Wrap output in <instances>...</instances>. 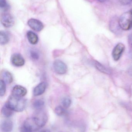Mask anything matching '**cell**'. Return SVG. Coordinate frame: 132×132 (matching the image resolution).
<instances>
[{"mask_svg": "<svg viewBox=\"0 0 132 132\" xmlns=\"http://www.w3.org/2000/svg\"><path fill=\"white\" fill-rule=\"evenodd\" d=\"M48 120L45 113L38 111L31 117L25 120L21 128V132H35L42 128Z\"/></svg>", "mask_w": 132, "mask_h": 132, "instance_id": "obj_1", "label": "cell"}, {"mask_svg": "<svg viewBox=\"0 0 132 132\" xmlns=\"http://www.w3.org/2000/svg\"><path fill=\"white\" fill-rule=\"evenodd\" d=\"M6 105L14 111L21 112L24 111L27 104L26 101L22 97L11 95L9 98Z\"/></svg>", "mask_w": 132, "mask_h": 132, "instance_id": "obj_2", "label": "cell"}, {"mask_svg": "<svg viewBox=\"0 0 132 132\" xmlns=\"http://www.w3.org/2000/svg\"><path fill=\"white\" fill-rule=\"evenodd\" d=\"M119 22L122 29H130L132 27V9L122 14L119 18Z\"/></svg>", "mask_w": 132, "mask_h": 132, "instance_id": "obj_3", "label": "cell"}, {"mask_svg": "<svg viewBox=\"0 0 132 132\" xmlns=\"http://www.w3.org/2000/svg\"><path fill=\"white\" fill-rule=\"evenodd\" d=\"M125 47L122 43H119L115 46L112 52V56L113 59L115 61H118L122 55Z\"/></svg>", "mask_w": 132, "mask_h": 132, "instance_id": "obj_4", "label": "cell"}, {"mask_svg": "<svg viewBox=\"0 0 132 132\" xmlns=\"http://www.w3.org/2000/svg\"><path fill=\"white\" fill-rule=\"evenodd\" d=\"M54 71L57 73L63 75L66 73L67 70V67L66 64L60 60H56L53 63Z\"/></svg>", "mask_w": 132, "mask_h": 132, "instance_id": "obj_5", "label": "cell"}, {"mask_svg": "<svg viewBox=\"0 0 132 132\" xmlns=\"http://www.w3.org/2000/svg\"><path fill=\"white\" fill-rule=\"evenodd\" d=\"M1 22L5 28H10L14 25V20L11 14L5 13L1 16Z\"/></svg>", "mask_w": 132, "mask_h": 132, "instance_id": "obj_6", "label": "cell"}, {"mask_svg": "<svg viewBox=\"0 0 132 132\" xmlns=\"http://www.w3.org/2000/svg\"><path fill=\"white\" fill-rule=\"evenodd\" d=\"M28 24L32 29L36 31H40L43 28V23L40 21L35 19H29Z\"/></svg>", "mask_w": 132, "mask_h": 132, "instance_id": "obj_7", "label": "cell"}, {"mask_svg": "<svg viewBox=\"0 0 132 132\" xmlns=\"http://www.w3.org/2000/svg\"><path fill=\"white\" fill-rule=\"evenodd\" d=\"M27 90L21 85H17L13 87L12 92V95L18 97H22L27 94Z\"/></svg>", "mask_w": 132, "mask_h": 132, "instance_id": "obj_8", "label": "cell"}, {"mask_svg": "<svg viewBox=\"0 0 132 132\" xmlns=\"http://www.w3.org/2000/svg\"><path fill=\"white\" fill-rule=\"evenodd\" d=\"M12 63L15 67H20L24 65L25 61L22 56L19 53L13 54L11 58Z\"/></svg>", "mask_w": 132, "mask_h": 132, "instance_id": "obj_9", "label": "cell"}, {"mask_svg": "<svg viewBox=\"0 0 132 132\" xmlns=\"http://www.w3.org/2000/svg\"><path fill=\"white\" fill-rule=\"evenodd\" d=\"M109 28L112 32L115 34H118L120 32L121 29L119 22V19L117 18H113L111 20L109 24Z\"/></svg>", "mask_w": 132, "mask_h": 132, "instance_id": "obj_10", "label": "cell"}, {"mask_svg": "<svg viewBox=\"0 0 132 132\" xmlns=\"http://www.w3.org/2000/svg\"><path fill=\"white\" fill-rule=\"evenodd\" d=\"M46 84L45 82H41L38 85L35 87L33 91V94L34 96H39L43 94L46 88Z\"/></svg>", "mask_w": 132, "mask_h": 132, "instance_id": "obj_11", "label": "cell"}, {"mask_svg": "<svg viewBox=\"0 0 132 132\" xmlns=\"http://www.w3.org/2000/svg\"><path fill=\"white\" fill-rule=\"evenodd\" d=\"M13 128V122L11 120H5L1 125V130L2 132H11Z\"/></svg>", "mask_w": 132, "mask_h": 132, "instance_id": "obj_12", "label": "cell"}, {"mask_svg": "<svg viewBox=\"0 0 132 132\" xmlns=\"http://www.w3.org/2000/svg\"><path fill=\"white\" fill-rule=\"evenodd\" d=\"M27 38L29 42L32 45H35L38 43V36L32 31H29L27 33Z\"/></svg>", "mask_w": 132, "mask_h": 132, "instance_id": "obj_13", "label": "cell"}, {"mask_svg": "<svg viewBox=\"0 0 132 132\" xmlns=\"http://www.w3.org/2000/svg\"><path fill=\"white\" fill-rule=\"evenodd\" d=\"M1 77L5 83L9 84L13 81V77L11 74L8 71H3L1 73Z\"/></svg>", "mask_w": 132, "mask_h": 132, "instance_id": "obj_14", "label": "cell"}, {"mask_svg": "<svg viewBox=\"0 0 132 132\" xmlns=\"http://www.w3.org/2000/svg\"><path fill=\"white\" fill-rule=\"evenodd\" d=\"M2 113L4 117L9 118L13 115L14 111L5 104L2 109Z\"/></svg>", "mask_w": 132, "mask_h": 132, "instance_id": "obj_15", "label": "cell"}, {"mask_svg": "<svg viewBox=\"0 0 132 132\" xmlns=\"http://www.w3.org/2000/svg\"><path fill=\"white\" fill-rule=\"evenodd\" d=\"M95 65L97 69L100 72L104 73L106 74H110L111 73V72L108 69L106 68L105 66L103 65L102 64H101L98 62L95 61Z\"/></svg>", "mask_w": 132, "mask_h": 132, "instance_id": "obj_16", "label": "cell"}, {"mask_svg": "<svg viewBox=\"0 0 132 132\" xmlns=\"http://www.w3.org/2000/svg\"><path fill=\"white\" fill-rule=\"evenodd\" d=\"M0 43L1 45L7 44L9 41L8 35L5 32L1 31L0 32Z\"/></svg>", "mask_w": 132, "mask_h": 132, "instance_id": "obj_17", "label": "cell"}, {"mask_svg": "<svg viewBox=\"0 0 132 132\" xmlns=\"http://www.w3.org/2000/svg\"><path fill=\"white\" fill-rule=\"evenodd\" d=\"M45 103L43 100L38 99L34 102L33 104V106L34 108L35 109L38 111L41 110L43 108Z\"/></svg>", "mask_w": 132, "mask_h": 132, "instance_id": "obj_18", "label": "cell"}, {"mask_svg": "<svg viewBox=\"0 0 132 132\" xmlns=\"http://www.w3.org/2000/svg\"><path fill=\"white\" fill-rule=\"evenodd\" d=\"M66 109L63 106H58L55 108V113L59 116L64 115L66 113Z\"/></svg>", "mask_w": 132, "mask_h": 132, "instance_id": "obj_19", "label": "cell"}, {"mask_svg": "<svg viewBox=\"0 0 132 132\" xmlns=\"http://www.w3.org/2000/svg\"><path fill=\"white\" fill-rule=\"evenodd\" d=\"M72 103L71 100L68 97H66L63 98L62 101V106L65 109H67L71 106Z\"/></svg>", "mask_w": 132, "mask_h": 132, "instance_id": "obj_20", "label": "cell"}, {"mask_svg": "<svg viewBox=\"0 0 132 132\" xmlns=\"http://www.w3.org/2000/svg\"><path fill=\"white\" fill-rule=\"evenodd\" d=\"M6 91V85L4 81L2 80H0V95L1 97L4 96Z\"/></svg>", "mask_w": 132, "mask_h": 132, "instance_id": "obj_21", "label": "cell"}, {"mask_svg": "<svg viewBox=\"0 0 132 132\" xmlns=\"http://www.w3.org/2000/svg\"><path fill=\"white\" fill-rule=\"evenodd\" d=\"M30 55L31 57L34 60H38L39 57L38 53L34 50H32L30 52Z\"/></svg>", "mask_w": 132, "mask_h": 132, "instance_id": "obj_22", "label": "cell"}, {"mask_svg": "<svg viewBox=\"0 0 132 132\" xmlns=\"http://www.w3.org/2000/svg\"><path fill=\"white\" fill-rule=\"evenodd\" d=\"M0 7L1 9L6 10L8 7L7 4L5 0H0Z\"/></svg>", "mask_w": 132, "mask_h": 132, "instance_id": "obj_23", "label": "cell"}, {"mask_svg": "<svg viewBox=\"0 0 132 132\" xmlns=\"http://www.w3.org/2000/svg\"><path fill=\"white\" fill-rule=\"evenodd\" d=\"M119 2L123 5H127L132 2V0H119Z\"/></svg>", "mask_w": 132, "mask_h": 132, "instance_id": "obj_24", "label": "cell"}, {"mask_svg": "<svg viewBox=\"0 0 132 132\" xmlns=\"http://www.w3.org/2000/svg\"><path fill=\"white\" fill-rule=\"evenodd\" d=\"M40 132H50V130L48 129H44L43 130H41Z\"/></svg>", "mask_w": 132, "mask_h": 132, "instance_id": "obj_25", "label": "cell"}, {"mask_svg": "<svg viewBox=\"0 0 132 132\" xmlns=\"http://www.w3.org/2000/svg\"><path fill=\"white\" fill-rule=\"evenodd\" d=\"M98 1H100V2H103L106 1V0H98Z\"/></svg>", "mask_w": 132, "mask_h": 132, "instance_id": "obj_26", "label": "cell"}, {"mask_svg": "<svg viewBox=\"0 0 132 132\" xmlns=\"http://www.w3.org/2000/svg\"></svg>", "mask_w": 132, "mask_h": 132, "instance_id": "obj_27", "label": "cell"}]
</instances>
